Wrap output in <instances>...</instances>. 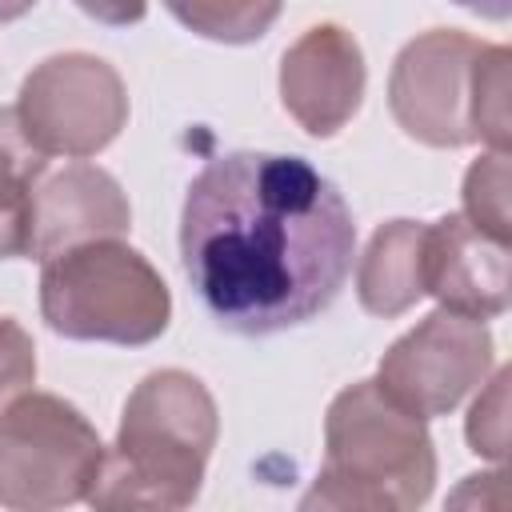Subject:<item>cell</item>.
<instances>
[{"mask_svg":"<svg viewBox=\"0 0 512 512\" xmlns=\"http://www.w3.org/2000/svg\"><path fill=\"white\" fill-rule=\"evenodd\" d=\"M352 256V208L304 156L224 152L184 192L180 264L228 332L272 336L308 324L340 296Z\"/></svg>","mask_w":512,"mask_h":512,"instance_id":"cell-1","label":"cell"},{"mask_svg":"<svg viewBox=\"0 0 512 512\" xmlns=\"http://www.w3.org/2000/svg\"><path fill=\"white\" fill-rule=\"evenodd\" d=\"M48 160L28 144L16 108H0V260L32 256V192Z\"/></svg>","mask_w":512,"mask_h":512,"instance_id":"cell-13","label":"cell"},{"mask_svg":"<svg viewBox=\"0 0 512 512\" xmlns=\"http://www.w3.org/2000/svg\"><path fill=\"white\" fill-rule=\"evenodd\" d=\"M364 84V52L344 24H312L280 56V104L316 140L336 136L360 112Z\"/></svg>","mask_w":512,"mask_h":512,"instance_id":"cell-9","label":"cell"},{"mask_svg":"<svg viewBox=\"0 0 512 512\" xmlns=\"http://www.w3.org/2000/svg\"><path fill=\"white\" fill-rule=\"evenodd\" d=\"M492 352L496 344L484 320L436 308L416 328H408L400 340L388 344L372 380L404 412L432 420L456 412L464 396H472L488 380Z\"/></svg>","mask_w":512,"mask_h":512,"instance_id":"cell-7","label":"cell"},{"mask_svg":"<svg viewBox=\"0 0 512 512\" xmlns=\"http://www.w3.org/2000/svg\"><path fill=\"white\" fill-rule=\"evenodd\" d=\"M128 228L132 204L120 180L100 164L76 160L44 172L32 192V256L40 264L92 240H120Z\"/></svg>","mask_w":512,"mask_h":512,"instance_id":"cell-10","label":"cell"},{"mask_svg":"<svg viewBox=\"0 0 512 512\" xmlns=\"http://www.w3.org/2000/svg\"><path fill=\"white\" fill-rule=\"evenodd\" d=\"M296 512H400V504L364 480H348L320 468V476L300 496Z\"/></svg>","mask_w":512,"mask_h":512,"instance_id":"cell-18","label":"cell"},{"mask_svg":"<svg viewBox=\"0 0 512 512\" xmlns=\"http://www.w3.org/2000/svg\"><path fill=\"white\" fill-rule=\"evenodd\" d=\"M324 468L388 492L400 512H416L436 484V448L420 416L404 412L376 380H356L328 404Z\"/></svg>","mask_w":512,"mask_h":512,"instance_id":"cell-5","label":"cell"},{"mask_svg":"<svg viewBox=\"0 0 512 512\" xmlns=\"http://www.w3.org/2000/svg\"><path fill=\"white\" fill-rule=\"evenodd\" d=\"M216 436L220 412L200 376L184 368L148 372L120 408V428L104 448L88 508L188 512L200 496Z\"/></svg>","mask_w":512,"mask_h":512,"instance_id":"cell-2","label":"cell"},{"mask_svg":"<svg viewBox=\"0 0 512 512\" xmlns=\"http://www.w3.org/2000/svg\"><path fill=\"white\" fill-rule=\"evenodd\" d=\"M444 512H504V472L492 468V472H472V476H464V480L448 492Z\"/></svg>","mask_w":512,"mask_h":512,"instance_id":"cell-20","label":"cell"},{"mask_svg":"<svg viewBox=\"0 0 512 512\" xmlns=\"http://www.w3.org/2000/svg\"><path fill=\"white\" fill-rule=\"evenodd\" d=\"M484 40L460 28H428L412 36L388 72V108L404 136L428 148L476 144L472 76Z\"/></svg>","mask_w":512,"mask_h":512,"instance_id":"cell-8","label":"cell"},{"mask_svg":"<svg viewBox=\"0 0 512 512\" xmlns=\"http://www.w3.org/2000/svg\"><path fill=\"white\" fill-rule=\"evenodd\" d=\"M100 460V432L72 400L32 388L0 408L4 512H64L88 500Z\"/></svg>","mask_w":512,"mask_h":512,"instance_id":"cell-4","label":"cell"},{"mask_svg":"<svg viewBox=\"0 0 512 512\" xmlns=\"http://www.w3.org/2000/svg\"><path fill=\"white\" fill-rule=\"evenodd\" d=\"M32 384H36V344L12 316H0V408L32 392Z\"/></svg>","mask_w":512,"mask_h":512,"instance_id":"cell-19","label":"cell"},{"mask_svg":"<svg viewBox=\"0 0 512 512\" xmlns=\"http://www.w3.org/2000/svg\"><path fill=\"white\" fill-rule=\"evenodd\" d=\"M16 120L44 160H88L128 124V88L104 56L56 52L24 76Z\"/></svg>","mask_w":512,"mask_h":512,"instance_id":"cell-6","label":"cell"},{"mask_svg":"<svg viewBox=\"0 0 512 512\" xmlns=\"http://www.w3.org/2000/svg\"><path fill=\"white\" fill-rule=\"evenodd\" d=\"M424 296V224L396 216L380 224L356 264V300L364 312L392 320Z\"/></svg>","mask_w":512,"mask_h":512,"instance_id":"cell-12","label":"cell"},{"mask_svg":"<svg viewBox=\"0 0 512 512\" xmlns=\"http://www.w3.org/2000/svg\"><path fill=\"white\" fill-rule=\"evenodd\" d=\"M40 316L64 340L140 348L168 332L172 292L124 240H92L44 260Z\"/></svg>","mask_w":512,"mask_h":512,"instance_id":"cell-3","label":"cell"},{"mask_svg":"<svg viewBox=\"0 0 512 512\" xmlns=\"http://www.w3.org/2000/svg\"><path fill=\"white\" fill-rule=\"evenodd\" d=\"M508 380H512V372L496 368L492 380L480 384V396L472 400L468 420H464L468 448L492 464H500L504 448H508Z\"/></svg>","mask_w":512,"mask_h":512,"instance_id":"cell-17","label":"cell"},{"mask_svg":"<svg viewBox=\"0 0 512 512\" xmlns=\"http://www.w3.org/2000/svg\"><path fill=\"white\" fill-rule=\"evenodd\" d=\"M508 68L512 52L504 44H484L472 76V128L488 152H508L512 144V108H508Z\"/></svg>","mask_w":512,"mask_h":512,"instance_id":"cell-14","label":"cell"},{"mask_svg":"<svg viewBox=\"0 0 512 512\" xmlns=\"http://www.w3.org/2000/svg\"><path fill=\"white\" fill-rule=\"evenodd\" d=\"M168 12L192 28L204 40H220V44H252L268 32V24L280 16V4H252V0H236V4H216V0H200V4H168Z\"/></svg>","mask_w":512,"mask_h":512,"instance_id":"cell-16","label":"cell"},{"mask_svg":"<svg viewBox=\"0 0 512 512\" xmlns=\"http://www.w3.org/2000/svg\"><path fill=\"white\" fill-rule=\"evenodd\" d=\"M508 188H512V168H508V152H484L480 160L468 164L464 172V220L472 228H480L484 236L508 244L512 240V204H508Z\"/></svg>","mask_w":512,"mask_h":512,"instance_id":"cell-15","label":"cell"},{"mask_svg":"<svg viewBox=\"0 0 512 512\" xmlns=\"http://www.w3.org/2000/svg\"><path fill=\"white\" fill-rule=\"evenodd\" d=\"M424 296L472 320L500 316L508 308V244L484 236L460 212L424 224Z\"/></svg>","mask_w":512,"mask_h":512,"instance_id":"cell-11","label":"cell"}]
</instances>
